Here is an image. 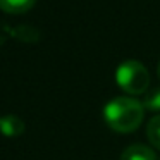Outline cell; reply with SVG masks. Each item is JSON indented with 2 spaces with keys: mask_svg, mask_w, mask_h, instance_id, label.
Here are the masks:
<instances>
[{
  "mask_svg": "<svg viewBox=\"0 0 160 160\" xmlns=\"http://www.w3.org/2000/svg\"><path fill=\"white\" fill-rule=\"evenodd\" d=\"M117 84L129 95H143L148 91L150 74L148 69L138 60H126L115 71Z\"/></svg>",
  "mask_w": 160,
  "mask_h": 160,
  "instance_id": "2",
  "label": "cell"
},
{
  "mask_svg": "<svg viewBox=\"0 0 160 160\" xmlns=\"http://www.w3.org/2000/svg\"><path fill=\"white\" fill-rule=\"evenodd\" d=\"M143 107L148 108V110H160V88H153V90H148L146 91V97H145V102H141Z\"/></svg>",
  "mask_w": 160,
  "mask_h": 160,
  "instance_id": "7",
  "label": "cell"
},
{
  "mask_svg": "<svg viewBox=\"0 0 160 160\" xmlns=\"http://www.w3.org/2000/svg\"><path fill=\"white\" fill-rule=\"evenodd\" d=\"M157 74H158V79H160V62H158V67H157Z\"/></svg>",
  "mask_w": 160,
  "mask_h": 160,
  "instance_id": "8",
  "label": "cell"
},
{
  "mask_svg": "<svg viewBox=\"0 0 160 160\" xmlns=\"http://www.w3.org/2000/svg\"><path fill=\"white\" fill-rule=\"evenodd\" d=\"M35 4L36 0H0V9L9 14H24Z\"/></svg>",
  "mask_w": 160,
  "mask_h": 160,
  "instance_id": "5",
  "label": "cell"
},
{
  "mask_svg": "<svg viewBox=\"0 0 160 160\" xmlns=\"http://www.w3.org/2000/svg\"><path fill=\"white\" fill-rule=\"evenodd\" d=\"M121 160H157V155L146 145H131L122 152Z\"/></svg>",
  "mask_w": 160,
  "mask_h": 160,
  "instance_id": "3",
  "label": "cell"
},
{
  "mask_svg": "<svg viewBox=\"0 0 160 160\" xmlns=\"http://www.w3.org/2000/svg\"><path fill=\"white\" fill-rule=\"evenodd\" d=\"M0 131L5 136H18L24 131V122L18 115H5L0 119Z\"/></svg>",
  "mask_w": 160,
  "mask_h": 160,
  "instance_id": "4",
  "label": "cell"
},
{
  "mask_svg": "<svg viewBox=\"0 0 160 160\" xmlns=\"http://www.w3.org/2000/svg\"><path fill=\"white\" fill-rule=\"evenodd\" d=\"M145 107L139 100L131 97H115L103 107V119L115 132H132L141 126Z\"/></svg>",
  "mask_w": 160,
  "mask_h": 160,
  "instance_id": "1",
  "label": "cell"
},
{
  "mask_svg": "<svg viewBox=\"0 0 160 160\" xmlns=\"http://www.w3.org/2000/svg\"><path fill=\"white\" fill-rule=\"evenodd\" d=\"M146 138H148L150 145L160 150V114L153 115L146 124Z\"/></svg>",
  "mask_w": 160,
  "mask_h": 160,
  "instance_id": "6",
  "label": "cell"
}]
</instances>
